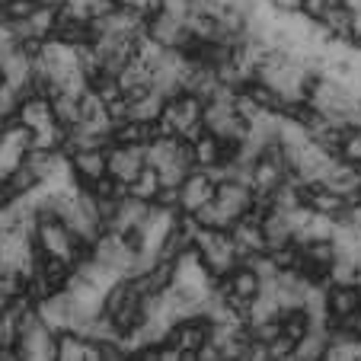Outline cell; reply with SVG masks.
Wrapping results in <instances>:
<instances>
[{"instance_id": "obj_12", "label": "cell", "mask_w": 361, "mask_h": 361, "mask_svg": "<svg viewBox=\"0 0 361 361\" xmlns=\"http://www.w3.org/2000/svg\"><path fill=\"white\" fill-rule=\"evenodd\" d=\"M352 23H355V13L345 7V4H336L326 16H323L320 26L326 29L329 39H339V42H352Z\"/></svg>"}, {"instance_id": "obj_17", "label": "cell", "mask_w": 361, "mask_h": 361, "mask_svg": "<svg viewBox=\"0 0 361 361\" xmlns=\"http://www.w3.org/2000/svg\"><path fill=\"white\" fill-rule=\"evenodd\" d=\"M358 288H361V281H358Z\"/></svg>"}, {"instance_id": "obj_9", "label": "cell", "mask_w": 361, "mask_h": 361, "mask_svg": "<svg viewBox=\"0 0 361 361\" xmlns=\"http://www.w3.org/2000/svg\"><path fill=\"white\" fill-rule=\"evenodd\" d=\"M80 96L83 93H77V90H55V93L48 96V102H51V116H55V122L61 125L64 131H74L77 125H80V118H83Z\"/></svg>"}, {"instance_id": "obj_14", "label": "cell", "mask_w": 361, "mask_h": 361, "mask_svg": "<svg viewBox=\"0 0 361 361\" xmlns=\"http://www.w3.org/2000/svg\"><path fill=\"white\" fill-rule=\"evenodd\" d=\"M294 348H298V342L281 329V333L266 345V352H269V358H294Z\"/></svg>"}, {"instance_id": "obj_1", "label": "cell", "mask_w": 361, "mask_h": 361, "mask_svg": "<svg viewBox=\"0 0 361 361\" xmlns=\"http://www.w3.org/2000/svg\"><path fill=\"white\" fill-rule=\"evenodd\" d=\"M32 240H35V246H39V252L58 256V259L71 262V266H77V262H83L90 256V250L71 233V227L51 212H35Z\"/></svg>"}, {"instance_id": "obj_3", "label": "cell", "mask_w": 361, "mask_h": 361, "mask_svg": "<svg viewBox=\"0 0 361 361\" xmlns=\"http://www.w3.org/2000/svg\"><path fill=\"white\" fill-rule=\"evenodd\" d=\"M71 170H74L77 185L90 189L102 176H109V144H93V147H74L68 150Z\"/></svg>"}, {"instance_id": "obj_2", "label": "cell", "mask_w": 361, "mask_h": 361, "mask_svg": "<svg viewBox=\"0 0 361 361\" xmlns=\"http://www.w3.org/2000/svg\"><path fill=\"white\" fill-rule=\"evenodd\" d=\"M192 250L198 252V259L204 262V269L212 272L214 281L227 279V275L243 262V256H240L231 231H204V227H198L195 246H192Z\"/></svg>"}, {"instance_id": "obj_8", "label": "cell", "mask_w": 361, "mask_h": 361, "mask_svg": "<svg viewBox=\"0 0 361 361\" xmlns=\"http://www.w3.org/2000/svg\"><path fill=\"white\" fill-rule=\"evenodd\" d=\"M35 310L48 326L61 333V329H74V300H71L68 288H58V291L45 294V298L35 300Z\"/></svg>"}, {"instance_id": "obj_15", "label": "cell", "mask_w": 361, "mask_h": 361, "mask_svg": "<svg viewBox=\"0 0 361 361\" xmlns=\"http://www.w3.org/2000/svg\"><path fill=\"white\" fill-rule=\"evenodd\" d=\"M275 10H281V13H298L300 7V0H269Z\"/></svg>"}, {"instance_id": "obj_7", "label": "cell", "mask_w": 361, "mask_h": 361, "mask_svg": "<svg viewBox=\"0 0 361 361\" xmlns=\"http://www.w3.org/2000/svg\"><path fill=\"white\" fill-rule=\"evenodd\" d=\"M218 192V179L208 170H192L185 176V183L179 185V214H195L202 204H208Z\"/></svg>"}, {"instance_id": "obj_11", "label": "cell", "mask_w": 361, "mask_h": 361, "mask_svg": "<svg viewBox=\"0 0 361 361\" xmlns=\"http://www.w3.org/2000/svg\"><path fill=\"white\" fill-rule=\"evenodd\" d=\"M154 135H157V125L135 122V118H125V122H116L109 144H141V147H147L150 137H154Z\"/></svg>"}, {"instance_id": "obj_10", "label": "cell", "mask_w": 361, "mask_h": 361, "mask_svg": "<svg viewBox=\"0 0 361 361\" xmlns=\"http://www.w3.org/2000/svg\"><path fill=\"white\" fill-rule=\"evenodd\" d=\"M58 358L61 361H80V358H99L96 342H90L87 336H80L77 329H61L58 333Z\"/></svg>"}, {"instance_id": "obj_4", "label": "cell", "mask_w": 361, "mask_h": 361, "mask_svg": "<svg viewBox=\"0 0 361 361\" xmlns=\"http://www.w3.org/2000/svg\"><path fill=\"white\" fill-rule=\"evenodd\" d=\"M208 339H212V320L202 314L183 317V320H176L170 326V333H166V342H170L173 348H179L183 358H198V352L204 348Z\"/></svg>"}, {"instance_id": "obj_16", "label": "cell", "mask_w": 361, "mask_h": 361, "mask_svg": "<svg viewBox=\"0 0 361 361\" xmlns=\"http://www.w3.org/2000/svg\"><path fill=\"white\" fill-rule=\"evenodd\" d=\"M7 128H10V118H0V141H4V135H7Z\"/></svg>"}, {"instance_id": "obj_6", "label": "cell", "mask_w": 361, "mask_h": 361, "mask_svg": "<svg viewBox=\"0 0 361 361\" xmlns=\"http://www.w3.org/2000/svg\"><path fill=\"white\" fill-rule=\"evenodd\" d=\"M147 166V150L141 144H109V176L122 185H131L137 173Z\"/></svg>"}, {"instance_id": "obj_13", "label": "cell", "mask_w": 361, "mask_h": 361, "mask_svg": "<svg viewBox=\"0 0 361 361\" xmlns=\"http://www.w3.org/2000/svg\"><path fill=\"white\" fill-rule=\"evenodd\" d=\"M160 189H164V183H160V173H157V166H144L141 173H137V179L128 185V195L131 198H141V202H147V204H154L157 202V195H160Z\"/></svg>"}, {"instance_id": "obj_5", "label": "cell", "mask_w": 361, "mask_h": 361, "mask_svg": "<svg viewBox=\"0 0 361 361\" xmlns=\"http://www.w3.org/2000/svg\"><path fill=\"white\" fill-rule=\"evenodd\" d=\"M326 310H329V329L345 326L352 317L361 314V288L355 285V281H329Z\"/></svg>"}]
</instances>
